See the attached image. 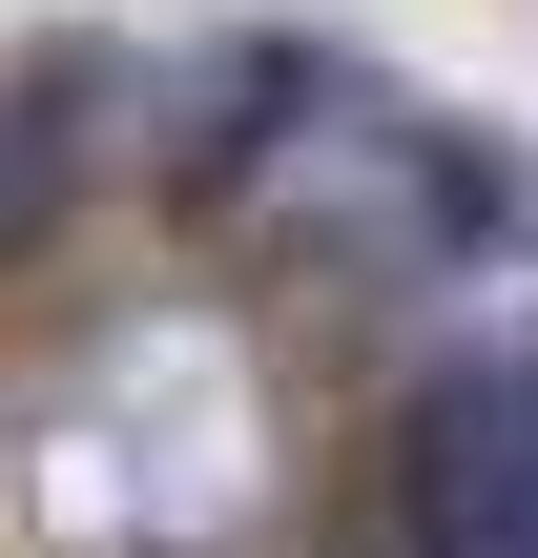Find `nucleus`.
Wrapping results in <instances>:
<instances>
[{
  "instance_id": "f257e3e1",
  "label": "nucleus",
  "mask_w": 538,
  "mask_h": 558,
  "mask_svg": "<svg viewBox=\"0 0 538 558\" xmlns=\"http://www.w3.org/2000/svg\"><path fill=\"white\" fill-rule=\"evenodd\" d=\"M0 558H538L518 186L352 62H21Z\"/></svg>"
}]
</instances>
